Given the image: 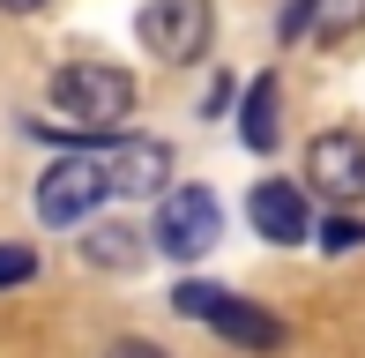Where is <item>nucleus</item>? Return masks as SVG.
I'll return each mask as SVG.
<instances>
[{
  "instance_id": "obj_5",
  "label": "nucleus",
  "mask_w": 365,
  "mask_h": 358,
  "mask_svg": "<svg viewBox=\"0 0 365 358\" xmlns=\"http://www.w3.org/2000/svg\"><path fill=\"white\" fill-rule=\"evenodd\" d=\"M105 157H68V165H53L38 179V217L45 224H82L97 202H105Z\"/></svg>"
},
{
  "instance_id": "obj_2",
  "label": "nucleus",
  "mask_w": 365,
  "mask_h": 358,
  "mask_svg": "<svg viewBox=\"0 0 365 358\" xmlns=\"http://www.w3.org/2000/svg\"><path fill=\"white\" fill-rule=\"evenodd\" d=\"M172 306L187 321H209V329L231 336L239 351H276V344H284V321H276V314H261L254 299H231V291H217V284H179Z\"/></svg>"
},
{
  "instance_id": "obj_14",
  "label": "nucleus",
  "mask_w": 365,
  "mask_h": 358,
  "mask_svg": "<svg viewBox=\"0 0 365 358\" xmlns=\"http://www.w3.org/2000/svg\"><path fill=\"white\" fill-rule=\"evenodd\" d=\"M0 8H15V15H30V8H45V0H0Z\"/></svg>"
},
{
  "instance_id": "obj_7",
  "label": "nucleus",
  "mask_w": 365,
  "mask_h": 358,
  "mask_svg": "<svg viewBox=\"0 0 365 358\" xmlns=\"http://www.w3.org/2000/svg\"><path fill=\"white\" fill-rule=\"evenodd\" d=\"M105 179L120 194H157L172 179V150L149 135H120V142H105Z\"/></svg>"
},
{
  "instance_id": "obj_6",
  "label": "nucleus",
  "mask_w": 365,
  "mask_h": 358,
  "mask_svg": "<svg viewBox=\"0 0 365 358\" xmlns=\"http://www.w3.org/2000/svg\"><path fill=\"white\" fill-rule=\"evenodd\" d=\"M306 179L321 194H336V202H358L365 194V135H351V127H336V135H313L306 150Z\"/></svg>"
},
{
  "instance_id": "obj_10",
  "label": "nucleus",
  "mask_w": 365,
  "mask_h": 358,
  "mask_svg": "<svg viewBox=\"0 0 365 358\" xmlns=\"http://www.w3.org/2000/svg\"><path fill=\"white\" fill-rule=\"evenodd\" d=\"M82 254H90L97 269H135V262H142V247H135V232H127V224H97Z\"/></svg>"
},
{
  "instance_id": "obj_11",
  "label": "nucleus",
  "mask_w": 365,
  "mask_h": 358,
  "mask_svg": "<svg viewBox=\"0 0 365 358\" xmlns=\"http://www.w3.org/2000/svg\"><path fill=\"white\" fill-rule=\"evenodd\" d=\"M321 247H328V254L365 247V224H358V217H328V224H321Z\"/></svg>"
},
{
  "instance_id": "obj_3",
  "label": "nucleus",
  "mask_w": 365,
  "mask_h": 358,
  "mask_svg": "<svg viewBox=\"0 0 365 358\" xmlns=\"http://www.w3.org/2000/svg\"><path fill=\"white\" fill-rule=\"evenodd\" d=\"M149 239H157L172 262H202L209 247L224 239V202L209 187H172L157 202V224H149Z\"/></svg>"
},
{
  "instance_id": "obj_4",
  "label": "nucleus",
  "mask_w": 365,
  "mask_h": 358,
  "mask_svg": "<svg viewBox=\"0 0 365 358\" xmlns=\"http://www.w3.org/2000/svg\"><path fill=\"white\" fill-rule=\"evenodd\" d=\"M135 38H142L157 60L187 68V60H202V53H209V0H142Z\"/></svg>"
},
{
  "instance_id": "obj_8",
  "label": "nucleus",
  "mask_w": 365,
  "mask_h": 358,
  "mask_svg": "<svg viewBox=\"0 0 365 358\" xmlns=\"http://www.w3.org/2000/svg\"><path fill=\"white\" fill-rule=\"evenodd\" d=\"M246 217H254L261 239H276V247H298L306 239V194L284 187V179H261L254 194H246Z\"/></svg>"
},
{
  "instance_id": "obj_12",
  "label": "nucleus",
  "mask_w": 365,
  "mask_h": 358,
  "mask_svg": "<svg viewBox=\"0 0 365 358\" xmlns=\"http://www.w3.org/2000/svg\"><path fill=\"white\" fill-rule=\"evenodd\" d=\"M30 276H38V254H30V247H0V291L30 284Z\"/></svg>"
},
{
  "instance_id": "obj_13",
  "label": "nucleus",
  "mask_w": 365,
  "mask_h": 358,
  "mask_svg": "<svg viewBox=\"0 0 365 358\" xmlns=\"http://www.w3.org/2000/svg\"><path fill=\"white\" fill-rule=\"evenodd\" d=\"M105 358H164V351H157V344H142V336H127V344H112Z\"/></svg>"
},
{
  "instance_id": "obj_1",
  "label": "nucleus",
  "mask_w": 365,
  "mask_h": 358,
  "mask_svg": "<svg viewBox=\"0 0 365 358\" xmlns=\"http://www.w3.org/2000/svg\"><path fill=\"white\" fill-rule=\"evenodd\" d=\"M53 105L68 112L82 135H112V127L135 112V75L105 68V60H75V68L53 75Z\"/></svg>"
},
{
  "instance_id": "obj_9",
  "label": "nucleus",
  "mask_w": 365,
  "mask_h": 358,
  "mask_svg": "<svg viewBox=\"0 0 365 358\" xmlns=\"http://www.w3.org/2000/svg\"><path fill=\"white\" fill-rule=\"evenodd\" d=\"M276 112H284V75H261L254 90H246V112H239V135H246V150H276Z\"/></svg>"
}]
</instances>
